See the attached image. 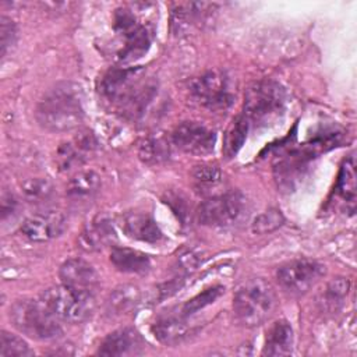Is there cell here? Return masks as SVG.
<instances>
[{
	"label": "cell",
	"mask_w": 357,
	"mask_h": 357,
	"mask_svg": "<svg viewBox=\"0 0 357 357\" xmlns=\"http://www.w3.org/2000/svg\"><path fill=\"white\" fill-rule=\"evenodd\" d=\"M17 208V201L13 195H3V201H1V216L3 219L7 218V215H13L14 211Z\"/></svg>",
	"instance_id": "34"
},
{
	"label": "cell",
	"mask_w": 357,
	"mask_h": 357,
	"mask_svg": "<svg viewBox=\"0 0 357 357\" xmlns=\"http://www.w3.org/2000/svg\"><path fill=\"white\" fill-rule=\"evenodd\" d=\"M278 305L271 283L264 279H250L240 284L233 297V310L238 322L258 326L268 321Z\"/></svg>",
	"instance_id": "3"
},
{
	"label": "cell",
	"mask_w": 357,
	"mask_h": 357,
	"mask_svg": "<svg viewBox=\"0 0 357 357\" xmlns=\"http://www.w3.org/2000/svg\"><path fill=\"white\" fill-rule=\"evenodd\" d=\"M191 96L204 107L223 110L233 102L230 77L222 70H211L190 82Z\"/></svg>",
	"instance_id": "9"
},
{
	"label": "cell",
	"mask_w": 357,
	"mask_h": 357,
	"mask_svg": "<svg viewBox=\"0 0 357 357\" xmlns=\"http://www.w3.org/2000/svg\"><path fill=\"white\" fill-rule=\"evenodd\" d=\"M22 195L26 201L33 204L46 202L54 192V187L50 180L45 177H32L21 184Z\"/></svg>",
	"instance_id": "25"
},
{
	"label": "cell",
	"mask_w": 357,
	"mask_h": 357,
	"mask_svg": "<svg viewBox=\"0 0 357 357\" xmlns=\"http://www.w3.org/2000/svg\"><path fill=\"white\" fill-rule=\"evenodd\" d=\"M114 31L121 36L123 45L117 50V60L121 64L142 57L151 46V33L145 25L137 22L135 17L128 10H117L114 14Z\"/></svg>",
	"instance_id": "8"
},
{
	"label": "cell",
	"mask_w": 357,
	"mask_h": 357,
	"mask_svg": "<svg viewBox=\"0 0 357 357\" xmlns=\"http://www.w3.org/2000/svg\"><path fill=\"white\" fill-rule=\"evenodd\" d=\"M38 123L54 132L77 128L84 120L81 88L74 82H59L50 88L36 106Z\"/></svg>",
	"instance_id": "2"
},
{
	"label": "cell",
	"mask_w": 357,
	"mask_h": 357,
	"mask_svg": "<svg viewBox=\"0 0 357 357\" xmlns=\"http://www.w3.org/2000/svg\"><path fill=\"white\" fill-rule=\"evenodd\" d=\"M293 349V328L286 319L273 322L266 331L264 356H287Z\"/></svg>",
	"instance_id": "18"
},
{
	"label": "cell",
	"mask_w": 357,
	"mask_h": 357,
	"mask_svg": "<svg viewBox=\"0 0 357 357\" xmlns=\"http://www.w3.org/2000/svg\"><path fill=\"white\" fill-rule=\"evenodd\" d=\"M116 238L113 225L106 218L93 219L79 234V247L85 251H98L112 244Z\"/></svg>",
	"instance_id": "17"
},
{
	"label": "cell",
	"mask_w": 357,
	"mask_h": 357,
	"mask_svg": "<svg viewBox=\"0 0 357 357\" xmlns=\"http://www.w3.org/2000/svg\"><path fill=\"white\" fill-rule=\"evenodd\" d=\"M100 188V177L93 170L77 172L67 183V195L74 199L92 198Z\"/></svg>",
	"instance_id": "21"
},
{
	"label": "cell",
	"mask_w": 357,
	"mask_h": 357,
	"mask_svg": "<svg viewBox=\"0 0 357 357\" xmlns=\"http://www.w3.org/2000/svg\"><path fill=\"white\" fill-rule=\"evenodd\" d=\"M82 162V149L77 144H64L57 151V165L61 170H70Z\"/></svg>",
	"instance_id": "31"
},
{
	"label": "cell",
	"mask_w": 357,
	"mask_h": 357,
	"mask_svg": "<svg viewBox=\"0 0 357 357\" xmlns=\"http://www.w3.org/2000/svg\"><path fill=\"white\" fill-rule=\"evenodd\" d=\"M144 349V339L138 331L132 328H121L109 333L100 343L98 354L114 356H132L141 353Z\"/></svg>",
	"instance_id": "14"
},
{
	"label": "cell",
	"mask_w": 357,
	"mask_h": 357,
	"mask_svg": "<svg viewBox=\"0 0 357 357\" xmlns=\"http://www.w3.org/2000/svg\"><path fill=\"white\" fill-rule=\"evenodd\" d=\"M66 229V216L59 211H47L26 218L21 225V233L29 241L45 243L59 237Z\"/></svg>",
	"instance_id": "12"
},
{
	"label": "cell",
	"mask_w": 357,
	"mask_h": 357,
	"mask_svg": "<svg viewBox=\"0 0 357 357\" xmlns=\"http://www.w3.org/2000/svg\"><path fill=\"white\" fill-rule=\"evenodd\" d=\"M124 233L144 243L155 244L163 238V233L152 216L144 212H130L123 218Z\"/></svg>",
	"instance_id": "16"
},
{
	"label": "cell",
	"mask_w": 357,
	"mask_h": 357,
	"mask_svg": "<svg viewBox=\"0 0 357 357\" xmlns=\"http://www.w3.org/2000/svg\"><path fill=\"white\" fill-rule=\"evenodd\" d=\"M138 155L145 163H162L169 159L170 155L169 141L162 134H151L141 141L138 146Z\"/></svg>",
	"instance_id": "22"
},
{
	"label": "cell",
	"mask_w": 357,
	"mask_h": 357,
	"mask_svg": "<svg viewBox=\"0 0 357 357\" xmlns=\"http://www.w3.org/2000/svg\"><path fill=\"white\" fill-rule=\"evenodd\" d=\"M10 318L20 332L33 339L46 340L61 333L59 318L40 300L15 301L10 308Z\"/></svg>",
	"instance_id": "5"
},
{
	"label": "cell",
	"mask_w": 357,
	"mask_h": 357,
	"mask_svg": "<svg viewBox=\"0 0 357 357\" xmlns=\"http://www.w3.org/2000/svg\"><path fill=\"white\" fill-rule=\"evenodd\" d=\"M250 128L251 127L243 114H238L231 120L223 138V153L226 158H234L237 155L244 145Z\"/></svg>",
	"instance_id": "23"
},
{
	"label": "cell",
	"mask_w": 357,
	"mask_h": 357,
	"mask_svg": "<svg viewBox=\"0 0 357 357\" xmlns=\"http://www.w3.org/2000/svg\"><path fill=\"white\" fill-rule=\"evenodd\" d=\"M33 351L29 349L28 343L7 331H1L0 335V357H26L32 356Z\"/></svg>",
	"instance_id": "27"
},
{
	"label": "cell",
	"mask_w": 357,
	"mask_h": 357,
	"mask_svg": "<svg viewBox=\"0 0 357 357\" xmlns=\"http://www.w3.org/2000/svg\"><path fill=\"white\" fill-rule=\"evenodd\" d=\"M283 223H284L283 213L276 208H271L255 216L251 225V229L255 234H266L279 229Z\"/></svg>",
	"instance_id": "29"
},
{
	"label": "cell",
	"mask_w": 357,
	"mask_h": 357,
	"mask_svg": "<svg viewBox=\"0 0 357 357\" xmlns=\"http://www.w3.org/2000/svg\"><path fill=\"white\" fill-rule=\"evenodd\" d=\"M192 178L198 191L204 194H212V191L222 184L223 176L216 166L201 165L194 169Z\"/></svg>",
	"instance_id": "26"
},
{
	"label": "cell",
	"mask_w": 357,
	"mask_h": 357,
	"mask_svg": "<svg viewBox=\"0 0 357 357\" xmlns=\"http://www.w3.org/2000/svg\"><path fill=\"white\" fill-rule=\"evenodd\" d=\"M187 319L188 318H185L180 311L166 314L156 319V322L152 325V332L155 337L163 344H178L187 339L190 333H192V328L188 325Z\"/></svg>",
	"instance_id": "15"
},
{
	"label": "cell",
	"mask_w": 357,
	"mask_h": 357,
	"mask_svg": "<svg viewBox=\"0 0 357 357\" xmlns=\"http://www.w3.org/2000/svg\"><path fill=\"white\" fill-rule=\"evenodd\" d=\"M40 301L56 318L73 324L89 318L95 308L93 293L75 290L63 283L45 290L40 296Z\"/></svg>",
	"instance_id": "6"
},
{
	"label": "cell",
	"mask_w": 357,
	"mask_h": 357,
	"mask_svg": "<svg viewBox=\"0 0 357 357\" xmlns=\"http://www.w3.org/2000/svg\"><path fill=\"white\" fill-rule=\"evenodd\" d=\"M247 211L245 198L240 192L212 195L205 199L197 212L198 222L204 226L226 229L244 219Z\"/></svg>",
	"instance_id": "7"
},
{
	"label": "cell",
	"mask_w": 357,
	"mask_h": 357,
	"mask_svg": "<svg viewBox=\"0 0 357 357\" xmlns=\"http://www.w3.org/2000/svg\"><path fill=\"white\" fill-rule=\"evenodd\" d=\"M286 100V91L278 81L261 79L245 91L241 114L250 127H265L284 112Z\"/></svg>",
	"instance_id": "4"
},
{
	"label": "cell",
	"mask_w": 357,
	"mask_h": 357,
	"mask_svg": "<svg viewBox=\"0 0 357 357\" xmlns=\"http://www.w3.org/2000/svg\"><path fill=\"white\" fill-rule=\"evenodd\" d=\"M324 266L312 259H294L276 271V279L290 294H303L310 290L324 273Z\"/></svg>",
	"instance_id": "10"
},
{
	"label": "cell",
	"mask_w": 357,
	"mask_h": 357,
	"mask_svg": "<svg viewBox=\"0 0 357 357\" xmlns=\"http://www.w3.org/2000/svg\"><path fill=\"white\" fill-rule=\"evenodd\" d=\"M172 142L185 153L208 155L213 152L215 131L198 121H183L172 132Z\"/></svg>",
	"instance_id": "11"
},
{
	"label": "cell",
	"mask_w": 357,
	"mask_h": 357,
	"mask_svg": "<svg viewBox=\"0 0 357 357\" xmlns=\"http://www.w3.org/2000/svg\"><path fill=\"white\" fill-rule=\"evenodd\" d=\"M201 264V257L199 252L195 250H184L178 257H177V266L183 272H191L194 271L198 265Z\"/></svg>",
	"instance_id": "33"
},
{
	"label": "cell",
	"mask_w": 357,
	"mask_h": 357,
	"mask_svg": "<svg viewBox=\"0 0 357 357\" xmlns=\"http://www.w3.org/2000/svg\"><path fill=\"white\" fill-rule=\"evenodd\" d=\"M349 291V280L344 278H337L333 279L332 282L328 283L325 293H324V304L328 308H336L344 297L347 296Z\"/></svg>",
	"instance_id": "30"
},
{
	"label": "cell",
	"mask_w": 357,
	"mask_h": 357,
	"mask_svg": "<svg viewBox=\"0 0 357 357\" xmlns=\"http://www.w3.org/2000/svg\"><path fill=\"white\" fill-rule=\"evenodd\" d=\"M17 39V28L11 20L7 17H1L0 20V52L1 57L7 54L11 46L15 43Z\"/></svg>",
	"instance_id": "32"
},
{
	"label": "cell",
	"mask_w": 357,
	"mask_h": 357,
	"mask_svg": "<svg viewBox=\"0 0 357 357\" xmlns=\"http://www.w3.org/2000/svg\"><path fill=\"white\" fill-rule=\"evenodd\" d=\"M356 165L354 158H347L339 172L337 181H336V194L342 197L346 204H350V206H354L356 199Z\"/></svg>",
	"instance_id": "24"
},
{
	"label": "cell",
	"mask_w": 357,
	"mask_h": 357,
	"mask_svg": "<svg viewBox=\"0 0 357 357\" xmlns=\"http://www.w3.org/2000/svg\"><path fill=\"white\" fill-rule=\"evenodd\" d=\"M223 289L220 286H213L211 289L204 290L202 293H198L197 296H194L191 300H188L185 304H183V307L180 308V312L185 317L190 318L191 315H194L195 312H198L199 310L205 308L206 305L212 304L220 294H222Z\"/></svg>",
	"instance_id": "28"
},
{
	"label": "cell",
	"mask_w": 357,
	"mask_h": 357,
	"mask_svg": "<svg viewBox=\"0 0 357 357\" xmlns=\"http://www.w3.org/2000/svg\"><path fill=\"white\" fill-rule=\"evenodd\" d=\"M99 91L117 112L127 119L145 114L156 96V85L145 79V73L137 67H116L100 79Z\"/></svg>",
	"instance_id": "1"
},
{
	"label": "cell",
	"mask_w": 357,
	"mask_h": 357,
	"mask_svg": "<svg viewBox=\"0 0 357 357\" xmlns=\"http://www.w3.org/2000/svg\"><path fill=\"white\" fill-rule=\"evenodd\" d=\"M59 276L63 284L86 293H95L99 284V275L95 268L81 258L64 261L59 269Z\"/></svg>",
	"instance_id": "13"
},
{
	"label": "cell",
	"mask_w": 357,
	"mask_h": 357,
	"mask_svg": "<svg viewBox=\"0 0 357 357\" xmlns=\"http://www.w3.org/2000/svg\"><path fill=\"white\" fill-rule=\"evenodd\" d=\"M141 303V291L132 284H123L114 289L107 300V311L113 315H126L134 311Z\"/></svg>",
	"instance_id": "20"
},
{
	"label": "cell",
	"mask_w": 357,
	"mask_h": 357,
	"mask_svg": "<svg viewBox=\"0 0 357 357\" xmlns=\"http://www.w3.org/2000/svg\"><path fill=\"white\" fill-rule=\"evenodd\" d=\"M110 262L126 273H144L151 268V259L146 254L126 247H114L110 252Z\"/></svg>",
	"instance_id": "19"
}]
</instances>
